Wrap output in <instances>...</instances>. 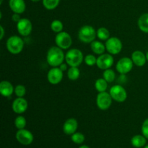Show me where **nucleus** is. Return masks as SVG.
I'll use <instances>...</instances> for the list:
<instances>
[{"label":"nucleus","mask_w":148,"mask_h":148,"mask_svg":"<svg viewBox=\"0 0 148 148\" xmlns=\"http://www.w3.org/2000/svg\"><path fill=\"white\" fill-rule=\"evenodd\" d=\"M65 60V54L63 49L58 46H52L46 54V61L52 67H59Z\"/></svg>","instance_id":"nucleus-1"},{"label":"nucleus","mask_w":148,"mask_h":148,"mask_svg":"<svg viewBox=\"0 0 148 148\" xmlns=\"http://www.w3.org/2000/svg\"><path fill=\"white\" fill-rule=\"evenodd\" d=\"M84 60L83 53L79 49H72L66 52L65 61L69 66H79Z\"/></svg>","instance_id":"nucleus-2"},{"label":"nucleus","mask_w":148,"mask_h":148,"mask_svg":"<svg viewBox=\"0 0 148 148\" xmlns=\"http://www.w3.org/2000/svg\"><path fill=\"white\" fill-rule=\"evenodd\" d=\"M6 46L10 53L12 54H18L23 50L24 41L19 36H12L7 39Z\"/></svg>","instance_id":"nucleus-3"},{"label":"nucleus","mask_w":148,"mask_h":148,"mask_svg":"<svg viewBox=\"0 0 148 148\" xmlns=\"http://www.w3.org/2000/svg\"><path fill=\"white\" fill-rule=\"evenodd\" d=\"M97 36V31L91 25H84L78 32V38L79 40L85 43H91L95 40Z\"/></svg>","instance_id":"nucleus-4"},{"label":"nucleus","mask_w":148,"mask_h":148,"mask_svg":"<svg viewBox=\"0 0 148 148\" xmlns=\"http://www.w3.org/2000/svg\"><path fill=\"white\" fill-rule=\"evenodd\" d=\"M105 46L108 53L111 55H116L119 53L123 48L121 40L116 37H110L106 41Z\"/></svg>","instance_id":"nucleus-5"},{"label":"nucleus","mask_w":148,"mask_h":148,"mask_svg":"<svg viewBox=\"0 0 148 148\" xmlns=\"http://www.w3.org/2000/svg\"><path fill=\"white\" fill-rule=\"evenodd\" d=\"M55 43L56 46L63 50H66L72 46V39L67 32L62 31L56 34L55 37Z\"/></svg>","instance_id":"nucleus-6"},{"label":"nucleus","mask_w":148,"mask_h":148,"mask_svg":"<svg viewBox=\"0 0 148 148\" xmlns=\"http://www.w3.org/2000/svg\"><path fill=\"white\" fill-rule=\"evenodd\" d=\"M112 97L106 91L98 92L96 97V105L100 110L106 111L112 104Z\"/></svg>","instance_id":"nucleus-7"},{"label":"nucleus","mask_w":148,"mask_h":148,"mask_svg":"<svg viewBox=\"0 0 148 148\" xmlns=\"http://www.w3.org/2000/svg\"><path fill=\"white\" fill-rule=\"evenodd\" d=\"M110 95L113 100L118 103H123L127 100V92L124 87L121 85H114L110 89Z\"/></svg>","instance_id":"nucleus-8"},{"label":"nucleus","mask_w":148,"mask_h":148,"mask_svg":"<svg viewBox=\"0 0 148 148\" xmlns=\"http://www.w3.org/2000/svg\"><path fill=\"white\" fill-rule=\"evenodd\" d=\"M114 59L110 53H103L97 58L96 65L99 69L106 70L110 69L113 66Z\"/></svg>","instance_id":"nucleus-9"},{"label":"nucleus","mask_w":148,"mask_h":148,"mask_svg":"<svg viewBox=\"0 0 148 148\" xmlns=\"http://www.w3.org/2000/svg\"><path fill=\"white\" fill-rule=\"evenodd\" d=\"M133 63L132 59L129 57H123L118 61L116 69L119 73L125 75L129 73L133 68Z\"/></svg>","instance_id":"nucleus-10"},{"label":"nucleus","mask_w":148,"mask_h":148,"mask_svg":"<svg viewBox=\"0 0 148 148\" xmlns=\"http://www.w3.org/2000/svg\"><path fill=\"white\" fill-rule=\"evenodd\" d=\"M16 140L18 143L23 145H29L33 141V135L30 131L27 130H18L15 134Z\"/></svg>","instance_id":"nucleus-11"},{"label":"nucleus","mask_w":148,"mask_h":148,"mask_svg":"<svg viewBox=\"0 0 148 148\" xmlns=\"http://www.w3.org/2000/svg\"><path fill=\"white\" fill-rule=\"evenodd\" d=\"M17 30L21 36H27L31 33L33 25L29 19L21 18V20L17 23Z\"/></svg>","instance_id":"nucleus-12"},{"label":"nucleus","mask_w":148,"mask_h":148,"mask_svg":"<svg viewBox=\"0 0 148 148\" xmlns=\"http://www.w3.org/2000/svg\"><path fill=\"white\" fill-rule=\"evenodd\" d=\"M63 71L59 67H53L47 74V79L51 85H57L62 82L63 79Z\"/></svg>","instance_id":"nucleus-13"},{"label":"nucleus","mask_w":148,"mask_h":148,"mask_svg":"<svg viewBox=\"0 0 148 148\" xmlns=\"http://www.w3.org/2000/svg\"><path fill=\"white\" fill-rule=\"evenodd\" d=\"M28 107V103L24 98L17 97L14 100L12 105V108L13 111L17 114H22L25 112Z\"/></svg>","instance_id":"nucleus-14"},{"label":"nucleus","mask_w":148,"mask_h":148,"mask_svg":"<svg viewBox=\"0 0 148 148\" xmlns=\"http://www.w3.org/2000/svg\"><path fill=\"white\" fill-rule=\"evenodd\" d=\"M77 127V121L74 118H69L64 123L63 131L67 135H72L74 133L76 132Z\"/></svg>","instance_id":"nucleus-15"},{"label":"nucleus","mask_w":148,"mask_h":148,"mask_svg":"<svg viewBox=\"0 0 148 148\" xmlns=\"http://www.w3.org/2000/svg\"><path fill=\"white\" fill-rule=\"evenodd\" d=\"M9 6L13 12L20 14L24 12L26 9V4L24 0H10Z\"/></svg>","instance_id":"nucleus-16"},{"label":"nucleus","mask_w":148,"mask_h":148,"mask_svg":"<svg viewBox=\"0 0 148 148\" xmlns=\"http://www.w3.org/2000/svg\"><path fill=\"white\" fill-rule=\"evenodd\" d=\"M132 60L134 64L137 66H143L147 62L146 54H145L141 51H135L132 53Z\"/></svg>","instance_id":"nucleus-17"},{"label":"nucleus","mask_w":148,"mask_h":148,"mask_svg":"<svg viewBox=\"0 0 148 148\" xmlns=\"http://www.w3.org/2000/svg\"><path fill=\"white\" fill-rule=\"evenodd\" d=\"M14 92V88L12 84L7 80L0 82V93L4 97H10Z\"/></svg>","instance_id":"nucleus-18"},{"label":"nucleus","mask_w":148,"mask_h":148,"mask_svg":"<svg viewBox=\"0 0 148 148\" xmlns=\"http://www.w3.org/2000/svg\"><path fill=\"white\" fill-rule=\"evenodd\" d=\"M90 48L95 54L98 55H101L104 53L105 51L106 50L105 45L101 43V41H98V40H93L90 43Z\"/></svg>","instance_id":"nucleus-19"},{"label":"nucleus","mask_w":148,"mask_h":148,"mask_svg":"<svg viewBox=\"0 0 148 148\" xmlns=\"http://www.w3.org/2000/svg\"><path fill=\"white\" fill-rule=\"evenodd\" d=\"M137 24L141 31L148 33V13H145L140 16Z\"/></svg>","instance_id":"nucleus-20"},{"label":"nucleus","mask_w":148,"mask_h":148,"mask_svg":"<svg viewBox=\"0 0 148 148\" xmlns=\"http://www.w3.org/2000/svg\"><path fill=\"white\" fill-rule=\"evenodd\" d=\"M146 137L143 135H137L134 136L131 140V143L134 147L137 148L143 147L146 145Z\"/></svg>","instance_id":"nucleus-21"},{"label":"nucleus","mask_w":148,"mask_h":148,"mask_svg":"<svg viewBox=\"0 0 148 148\" xmlns=\"http://www.w3.org/2000/svg\"><path fill=\"white\" fill-rule=\"evenodd\" d=\"M108 82L103 77L99 78L95 81V88L98 92H105L108 88Z\"/></svg>","instance_id":"nucleus-22"},{"label":"nucleus","mask_w":148,"mask_h":148,"mask_svg":"<svg viewBox=\"0 0 148 148\" xmlns=\"http://www.w3.org/2000/svg\"><path fill=\"white\" fill-rule=\"evenodd\" d=\"M80 76V70L77 66H70L67 71V77L70 80L75 81Z\"/></svg>","instance_id":"nucleus-23"},{"label":"nucleus","mask_w":148,"mask_h":148,"mask_svg":"<svg viewBox=\"0 0 148 148\" xmlns=\"http://www.w3.org/2000/svg\"><path fill=\"white\" fill-rule=\"evenodd\" d=\"M97 37L101 40H106V41L110 38V32L106 27H101L97 30Z\"/></svg>","instance_id":"nucleus-24"},{"label":"nucleus","mask_w":148,"mask_h":148,"mask_svg":"<svg viewBox=\"0 0 148 148\" xmlns=\"http://www.w3.org/2000/svg\"><path fill=\"white\" fill-rule=\"evenodd\" d=\"M43 5L46 10H53L59 6L60 0H42Z\"/></svg>","instance_id":"nucleus-25"},{"label":"nucleus","mask_w":148,"mask_h":148,"mask_svg":"<svg viewBox=\"0 0 148 148\" xmlns=\"http://www.w3.org/2000/svg\"><path fill=\"white\" fill-rule=\"evenodd\" d=\"M103 77L104 79L107 81L108 82H113L116 78V74L113 69H108L104 70L103 73Z\"/></svg>","instance_id":"nucleus-26"},{"label":"nucleus","mask_w":148,"mask_h":148,"mask_svg":"<svg viewBox=\"0 0 148 148\" xmlns=\"http://www.w3.org/2000/svg\"><path fill=\"white\" fill-rule=\"evenodd\" d=\"M64 25L62 21L59 20H54L51 23V29L53 30L54 33H59L60 32L63 31Z\"/></svg>","instance_id":"nucleus-27"},{"label":"nucleus","mask_w":148,"mask_h":148,"mask_svg":"<svg viewBox=\"0 0 148 148\" xmlns=\"http://www.w3.org/2000/svg\"><path fill=\"white\" fill-rule=\"evenodd\" d=\"M26 124V119L23 116H17L16 117L15 120H14V126L18 130H23V129H25V127Z\"/></svg>","instance_id":"nucleus-28"},{"label":"nucleus","mask_w":148,"mask_h":148,"mask_svg":"<svg viewBox=\"0 0 148 148\" xmlns=\"http://www.w3.org/2000/svg\"><path fill=\"white\" fill-rule=\"evenodd\" d=\"M71 139L72 142L76 144H82L85 141V136L80 132H75L72 134Z\"/></svg>","instance_id":"nucleus-29"},{"label":"nucleus","mask_w":148,"mask_h":148,"mask_svg":"<svg viewBox=\"0 0 148 148\" xmlns=\"http://www.w3.org/2000/svg\"><path fill=\"white\" fill-rule=\"evenodd\" d=\"M14 93H15L16 96L20 97V98L24 97L26 93L25 87L23 85H17V86L14 88Z\"/></svg>","instance_id":"nucleus-30"},{"label":"nucleus","mask_w":148,"mask_h":148,"mask_svg":"<svg viewBox=\"0 0 148 148\" xmlns=\"http://www.w3.org/2000/svg\"><path fill=\"white\" fill-rule=\"evenodd\" d=\"M84 61H85V64H86L88 66H94L95 64H96L97 62V58H95V56L92 54H88L84 58Z\"/></svg>","instance_id":"nucleus-31"},{"label":"nucleus","mask_w":148,"mask_h":148,"mask_svg":"<svg viewBox=\"0 0 148 148\" xmlns=\"http://www.w3.org/2000/svg\"><path fill=\"white\" fill-rule=\"evenodd\" d=\"M142 133L143 136L148 139V119L143 121L142 125Z\"/></svg>","instance_id":"nucleus-32"},{"label":"nucleus","mask_w":148,"mask_h":148,"mask_svg":"<svg viewBox=\"0 0 148 148\" xmlns=\"http://www.w3.org/2000/svg\"><path fill=\"white\" fill-rule=\"evenodd\" d=\"M12 20L14 22H15V23H18V22L20 21V20H21V18H20V14L14 13V14H13V15L12 16Z\"/></svg>","instance_id":"nucleus-33"},{"label":"nucleus","mask_w":148,"mask_h":148,"mask_svg":"<svg viewBox=\"0 0 148 148\" xmlns=\"http://www.w3.org/2000/svg\"><path fill=\"white\" fill-rule=\"evenodd\" d=\"M59 68H60L61 69H62V71H63V72H64V71H66V70H67V68H68V64H67V63H62V64L60 65V66H59Z\"/></svg>","instance_id":"nucleus-34"},{"label":"nucleus","mask_w":148,"mask_h":148,"mask_svg":"<svg viewBox=\"0 0 148 148\" xmlns=\"http://www.w3.org/2000/svg\"><path fill=\"white\" fill-rule=\"evenodd\" d=\"M0 30H1V35H0V40H2L4 36V29L2 25H0Z\"/></svg>","instance_id":"nucleus-35"},{"label":"nucleus","mask_w":148,"mask_h":148,"mask_svg":"<svg viewBox=\"0 0 148 148\" xmlns=\"http://www.w3.org/2000/svg\"><path fill=\"white\" fill-rule=\"evenodd\" d=\"M79 148H90V147H88V145H82V146H80Z\"/></svg>","instance_id":"nucleus-36"},{"label":"nucleus","mask_w":148,"mask_h":148,"mask_svg":"<svg viewBox=\"0 0 148 148\" xmlns=\"http://www.w3.org/2000/svg\"><path fill=\"white\" fill-rule=\"evenodd\" d=\"M32 1H33V2H38V1H40V0H31Z\"/></svg>","instance_id":"nucleus-37"},{"label":"nucleus","mask_w":148,"mask_h":148,"mask_svg":"<svg viewBox=\"0 0 148 148\" xmlns=\"http://www.w3.org/2000/svg\"><path fill=\"white\" fill-rule=\"evenodd\" d=\"M146 58H147V61L148 62V51L147 52V53H146Z\"/></svg>","instance_id":"nucleus-38"},{"label":"nucleus","mask_w":148,"mask_h":148,"mask_svg":"<svg viewBox=\"0 0 148 148\" xmlns=\"http://www.w3.org/2000/svg\"><path fill=\"white\" fill-rule=\"evenodd\" d=\"M2 2H3V0H0V4H2Z\"/></svg>","instance_id":"nucleus-39"},{"label":"nucleus","mask_w":148,"mask_h":148,"mask_svg":"<svg viewBox=\"0 0 148 148\" xmlns=\"http://www.w3.org/2000/svg\"><path fill=\"white\" fill-rule=\"evenodd\" d=\"M144 148H148V145H146L145 147Z\"/></svg>","instance_id":"nucleus-40"}]
</instances>
